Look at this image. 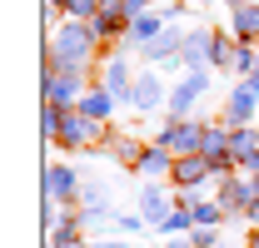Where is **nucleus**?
Listing matches in <instances>:
<instances>
[{
  "instance_id": "aec40b11",
  "label": "nucleus",
  "mask_w": 259,
  "mask_h": 248,
  "mask_svg": "<svg viewBox=\"0 0 259 248\" xmlns=\"http://www.w3.org/2000/svg\"><path fill=\"white\" fill-rule=\"evenodd\" d=\"M120 20H125L120 10H100L95 20H90V30H95V40H100V35H115V30H120Z\"/></svg>"
},
{
  "instance_id": "20e7f679",
  "label": "nucleus",
  "mask_w": 259,
  "mask_h": 248,
  "mask_svg": "<svg viewBox=\"0 0 259 248\" xmlns=\"http://www.w3.org/2000/svg\"><path fill=\"white\" fill-rule=\"evenodd\" d=\"M169 174H175V184H199V179H209V174H214V159H204V154H185V159H175V169H169Z\"/></svg>"
},
{
  "instance_id": "4be33fe9",
  "label": "nucleus",
  "mask_w": 259,
  "mask_h": 248,
  "mask_svg": "<svg viewBox=\"0 0 259 248\" xmlns=\"http://www.w3.org/2000/svg\"><path fill=\"white\" fill-rule=\"evenodd\" d=\"M229 70H259V55L249 45H234V55H229Z\"/></svg>"
},
{
  "instance_id": "b1692460",
  "label": "nucleus",
  "mask_w": 259,
  "mask_h": 248,
  "mask_svg": "<svg viewBox=\"0 0 259 248\" xmlns=\"http://www.w3.org/2000/svg\"><path fill=\"white\" fill-rule=\"evenodd\" d=\"M65 10H70L75 20H95V15H100V0H70Z\"/></svg>"
},
{
  "instance_id": "7c9ffc66",
  "label": "nucleus",
  "mask_w": 259,
  "mask_h": 248,
  "mask_svg": "<svg viewBox=\"0 0 259 248\" xmlns=\"http://www.w3.org/2000/svg\"><path fill=\"white\" fill-rule=\"evenodd\" d=\"M249 248H259V233H249Z\"/></svg>"
},
{
  "instance_id": "f3484780",
  "label": "nucleus",
  "mask_w": 259,
  "mask_h": 248,
  "mask_svg": "<svg viewBox=\"0 0 259 248\" xmlns=\"http://www.w3.org/2000/svg\"><path fill=\"white\" fill-rule=\"evenodd\" d=\"M175 50H185L180 35H155V40L145 45V60H164V55H175Z\"/></svg>"
},
{
  "instance_id": "412c9836",
  "label": "nucleus",
  "mask_w": 259,
  "mask_h": 248,
  "mask_svg": "<svg viewBox=\"0 0 259 248\" xmlns=\"http://www.w3.org/2000/svg\"><path fill=\"white\" fill-rule=\"evenodd\" d=\"M190 223H194V214H190V204H185V209H175V214L164 218L160 228H164V233H185V228H190Z\"/></svg>"
},
{
  "instance_id": "2eb2a0df",
  "label": "nucleus",
  "mask_w": 259,
  "mask_h": 248,
  "mask_svg": "<svg viewBox=\"0 0 259 248\" xmlns=\"http://www.w3.org/2000/svg\"><path fill=\"white\" fill-rule=\"evenodd\" d=\"M140 204H145V218H155V223H164V218L175 214V209L164 204V194H160V189H155V184H150V189H145V194H140Z\"/></svg>"
},
{
  "instance_id": "a211bd4d",
  "label": "nucleus",
  "mask_w": 259,
  "mask_h": 248,
  "mask_svg": "<svg viewBox=\"0 0 259 248\" xmlns=\"http://www.w3.org/2000/svg\"><path fill=\"white\" fill-rule=\"evenodd\" d=\"M229 149H234V159H249L259 149V134L254 129H234V134H229Z\"/></svg>"
},
{
  "instance_id": "f8f14e48",
  "label": "nucleus",
  "mask_w": 259,
  "mask_h": 248,
  "mask_svg": "<svg viewBox=\"0 0 259 248\" xmlns=\"http://www.w3.org/2000/svg\"><path fill=\"white\" fill-rule=\"evenodd\" d=\"M75 194V174L70 169H45V199H65Z\"/></svg>"
},
{
  "instance_id": "6ab92c4d",
  "label": "nucleus",
  "mask_w": 259,
  "mask_h": 248,
  "mask_svg": "<svg viewBox=\"0 0 259 248\" xmlns=\"http://www.w3.org/2000/svg\"><path fill=\"white\" fill-rule=\"evenodd\" d=\"M185 204H190V214H194L199 228H209V223L220 218V204H204V199H185Z\"/></svg>"
},
{
  "instance_id": "f257e3e1",
  "label": "nucleus",
  "mask_w": 259,
  "mask_h": 248,
  "mask_svg": "<svg viewBox=\"0 0 259 248\" xmlns=\"http://www.w3.org/2000/svg\"><path fill=\"white\" fill-rule=\"evenodd\" d=\"M90 40H95V30H90V25H65V30L50 40V60L60 55V65H65V70L85 65V55H90Z\"/></svg>"
},
{
  "instance_id": "9b49d317",
  "label": "nucleus",
  "mask_w": 259,
  "mask_h": 248,
  "mask_svg": "<svg viewBox=\"0 0 259 248\" xmlns=\"http://www.w3.org/2000/svg\"><path fill=\"white\" fill-rule=\"evenodd\" d=\"M140 174H164V169H175V159H169V149L164 144H155V149H140Z\"/></svg>"
},
{
  "instance_id": "4468645a",
  "label": "nucleus",
  "mask_w": 259,
  "mask_h": 248,
  "mask_svg": "<svg viewBox=\"0 0 259 248\" xmlns=\"http://www.w3.org/2000/svg\"><path fill=\"white\" fill-rule=\"evenodd\" d=\"M209 45H214V35L199 30V35H190V40H185V50H180V55H185L190 65H204V60H209Z\"/></svg>"
},
{
  "instance_id": "dca6fc26",
  "label": "nucleus",
  "mask_w": 259,
  "mask_h": 248,
  "mask_svg": "<svg viewBox=\"0 0 259 248\" xmlns=\"http://www.w3.org/2000/svg\"><path fill=\"white\" fill-rule=\"evenodd\" d=\"M105 80H110L105 90L115 94V99H130V90H135V85H130V70H125V60H115V65H110V75H105Z\"/></svg>"
},
{
  "instance_id": "393cba45",
  "label": "nucleus",
  "mask_w": 259,
  "mask_h": 248,
  "mask_svg": "<svg viewBox=\"0 0 259 248\" xmlns=\"http://www.w3.org/2000/svg\"><path fill=\"white\" fill-rule=\"evenodd\" d=\"M145 5H150V0H120V15L135 25V20H145Z\"/></svg>"
},
{
  "instance_id": "a878e982",
  "label": "nucleus",
  "mask_w": 259,
  "mask_h": 248,
  "mask_svg": "<svg viewBox=\"0 0 259 248\" xmlns=\"http://www.w3.org/2000/svg\"><path fill=\"white\" fill-rule=\"evenodd\" d=\"M120 228H125V233H145V218H140V214H125V218H120Z\"/></svg>"
},
{
  "instance_id": "1a4fd4ad",
  "label": "nucleus",
  "mask_w": 259,
  "mask_h": 248,
  "mask_svg": "<svg viewBox=\"0 0 259 248\" xmlns=\"http://www.w3.org/2000/svg\"><path fill=\"white\" fill-rule=\"evenodd\" d=\"M254 85H249V80H244V85H239V90L229 94V124H234V129H244V124H249V109H254Z\"/></svg>"
},
{
  "instance_id": "c85d7f7f",
  "label": "nucleus",
  "mask_w": 259,
  "mask_h": 248,
  "mask_svg": "<svg viewBox=\"0 0 259 248\" xmlns=\"http://www.w3.org/2000/svg\"><path fill=\"white\" fill-rule=\"evenodd\" d=\"M249 85H254V94H259V70H249Z\"/></svg>"
},
{
  "instance_id": "bb28decb",
  "label": "nucleus",
  "mask_w": 259,
  "mask_h": 248,
  "mask_svg": "<svg viewBox=\"0 0 259 248\" xmlns=\"http://www.w3.org/2000/svg\"><path fill=\"white\" fill-rule=\"evenodd\" d=\"M190 248H214V233H209V228H199V233L190 238Z\"/></svg>"
},
{
  "instance_id": "0eeeda50",
  "label": "nucleus",
  "mask_w": 259,
  "mask_h": 248,
  "mask_svg": "<svg viewBox=\"0 0 259 248\" xmlns=\"http://www.w3.org/2000/svg\"><path fill=\"white\" fill-rule=\"evenodd\" d=\"M75 85H80L75 70H65V75L50 70V75H45V104H70V99H75Z\"/></svg>"
},
{
  "instance_id": "ddd939ff",
  "label": "nucleus",
  "mask_w": 259,
  "mask_h": 248,
  "mask_svg": "<svg viewBox=\"0 0 259 248\" xmlns=\"http://www.w3.org/2000/svg\"><path fill=\"white\" fill-rule=\"evenodd\" d=\"M110 104H115V94H110V90H90L85 99H80V114H90V119H105V114H110Z\"/></svg>"
},
{
  "instance_id": "6e6552de",
  "label": "nucleus",
  "mask_w": 259,
  "mask_h": 248,
  "mask_svg": "<svg viewBox=\"0 0 259 248\" xmlns=\"http://www.w3.org/2000/svg\"><path fill=\"white\" fill-rule=\"evenodd\" d=\"M259 184H244V179H225V189H220V209H249L254 204Z\"/></svg>"
},
{
  "instance_id": "9d476101",
  "label": "nucleus",
  "mask_w": 259,
  "mask_h": 248,
  "mask_svg": "<svg viewBox=\"0 0 259 248\" xmlns=\"http://www.w3.org/2000/svg\"><path fill=\"white\" fill-rule=\"evenodd\" d=\"M234 30H239V40H244V45H249V40H259V5H254V0L234 10Z\"/></svg>"
},
{
  "instance_id": "7ed1b4c3",
  "label": "nucleus",
  "mask_w": 259,
  "mask_h": 248,
  "mask_svg": "<svg viewBox=\"0 0 259 248\" xmlns=\"http://www.w3.org/2000/svg\"><path fill=\"white\" fill-rule=\"evenodd\" d=\"M160 144H164V149H175V154H194V149L204 144V129H199V124H180V119H175L160 134Z\"/></svg>"
},
{
  "instance_id": "423d86ee",
  "label": "nucleus",
  "mask_w": 259,
  "mask_h": 248,
  "mask_svg": "<svg viewBox=\"0 0 259 248\" xmlns=\"http://www.w3.org/2000/svg\"><path fill=\"white\" fill-rule=\"evenodd\" d=\"M160 99H164L160 75H140V80H135V90H130V104H135V109H155Z\"/></svg>"
},
{
  "instance_id": "39448f33",
  "label": "nucleus",
  "mask_w": 259,
  "mask_h": 248,
  "mask_svg": "<svg viewBox=\"0 0 259 248\" xmlns=\"http://www.w3.org/2000/svg\"><path fill=\"white\" fill-rule=\"evenodd\" d=\"M204 90H209V75H204V70H194L185 85H175V94H169V109H175V114H190V104H194Z\"/></svg>"
},
{
  "instance_id": "cd10ccee",
  "label": "nucleus",
  "mask_w": 259,
  "mask_h": 248,
  "mask_svg": "<svg viewBox=\"0 0 259 248\" xmlns=\"http://www.w3.org/2000/svg\"><path fill=\"white\" fill-rule=\"evenodd\" d=\"M249 218H254V223H259V194H254V204H249Z\"/></svg>"
},
{
  "instance_id": "5701e85b",
  "label": "nucleus",
  "mask_w": 259,
  "mask_h": 248,
  "mask_svg": "<svg viewBox=\"0 0 259 248\" xmlns=\"http://www.w3.org/2000/svg\"><path fill=\"white\" fill-rule=\"evenodd\" d=\"M155 35H160V20H155V15H145V20L130 25V40H155Z\"/></svg>"
},
{
  "instance_id": "c756f323",
  "label": "nucleus",
  "mask_w": 259,
  "mask_h": 248,
  "mask_svg": "<svg viewBox=\"0 0 259 248\" xmlns=\"http://www.w3.org/2000/svg\"><path fill=\"white\" fill-rule=\"evenodd\" d=\"M90 248H130V243H90Z\"/></svg>"
},
{
  "instance_id": "f03ea898",
  "label": "nucleus",
  "mask_w": 259,
  "mask_h": 248,
  "mask_svg": "<svg viewBox=\"0 0 259 248\" xmlns=\"http://www.w3.org/2000/svg\"><path fill=\"white\" fill-rule=\"evenodd\" d=\"M105 139V124L90 119V114H65L60 124V144H70V149H85V144H100Z\"/></svg>"
},
{
  "instance_id": "2f4dec72",
  "label": "nucleus",
  "mask_w": 259,
  "mask_h": 248,
  "mask_svg": "<svg viewBox=\"0 0 259 248\" xmlns=\"http://www.w3.org/2000/svg\"><path fill=\"white\" fill-rule=\"evenodd\" d=\"M229 5H234V10H239V5H249V0H229Z\"/></svg>"
}]
</instances>
